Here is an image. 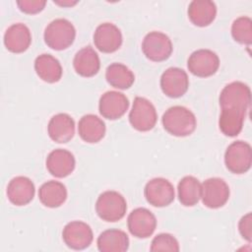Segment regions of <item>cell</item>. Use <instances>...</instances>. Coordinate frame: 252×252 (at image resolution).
<instances>
[{
  "label": "cell",
  "mask_w": 252,
  "mask_h": 252,
  "mask_svg": "<svg viewBox=\"0 0 252 252\" xmlns=\"http://www.w3.org/2000/svg\"><path fill=\"white\" fill-rule=\"evenodd\" d=\"M161 122L163 128L176 137H185L192 134L197 125L194 113L181 105H174L165 110Z\"/></svg>",
  "instance_id": "obj_1"
},
{
  "label": "cell",
  "mask_w": 252,
  "mask_h": 252,
  "mask_svg": "<svg viewBox=\"0 0 252 252\" xmlns=\"http://www.w3.org/2000/svg\"><path fill=\"white\" fill-rule=\"evenodd\" d=\"M44 41L54 50H64L75 40L76 30L73 24L64 18L50 22L44 30Z\"/></svg>",
  "instance_id": "obj_2"
},
{
  "label": "cell",
  "mask_w": 252,
  "mask_h": 252,
  "mask_svg": "<svg viewBox=\"0 0 252 252\" xmlns=\"http://www.w3.org/2000/svg\"><path fill=\"white\" fill-rule=\"evenodd\" d=\"M127 204L125 198L116 191H105L101 193L95 203L97 216L105 221H117L126 213Z\"/></svg>",
  "instance_id": "obj_3"
},
{
  "label": "cell",
  "mask_w": 252,
  "mask_h": 252,
  "mask_svg": "<svg viewBox=\"0 0 252 252\" xmlns=\"http://www.w3.org/2000/svg\"><path fill=\"white\" fill-rule=\"evenodd\" d=\"M251 102L249 87L239 81L226 85L220 92V104L221 109L231 108L247 111Z\"/></svg>",
  "instance_id": "obj_4"
},
{
  "label": "cell",
  "mask_w": 252,
  "mask_h": 252,
  "mask_svg": "<svg viewBox=\"0 0 252 252\" xmlns=\"http://www.w3.org/2000/svg\"><path fill=\"white\" fill-rule=\"evenodd\" d=\"M157 119L158 114L154 104L145 97H135L129 113V121L132 127L141 132L150 131L155 127Z\"/></svg>",
  "instance_id": "obj_5"
},
{
  "label": "cell",
  "mask_w": 252,
  "mask_h": 252,
  "mask_svg": "<svg viewBox=\"0 0 252 252\" xmlns=\"http://www.w3.org/2000/svg\"><path fill=\"white\" fill-rule=\"evenodd\" d=\"M224 162L226 168L232 173H245L251 167V146L248 143L240 140L231 143L225 151Z\"/></svg>",
  "instance_id": "obj_6"
},
{
  "label": "cell",
  "mask_w": 252,
  "mask_h": 252,
  "mask_svg": "<svg viewBox=\"0 0 252 252\" xmlns=\"http://www.w3.org/2000/svg\"><path fill=\"white\" fill-rule=\"evenodd\" d=\"M142 50L146 57L152 61H164L171 55L172 42L165 33L151 32L143 39Z\"/></svg>",
  "instance_id": "obj_7"
},
{
  "label": "cell",
  "mask_w": 252,
  "mask_h": 252,
  "mask_svg": "<svg viewBox=\"0 0 252 252\" xmlns=\"http://www.w3.org/2000/svg\"><path fill=\"white\" fill-rule=\"evenodd\" d=\"M201 198L206 207L211 209L220 208L229 198V187L221 178H208L202 184Z\"/></svg>",
  "instance_id": "obj_8"
},
{
  "label": "cell",
  "mask_w": 252,
  "mask_h": 252,
  "mask_svg": "<svg viewBox=\"0 0 252 252\" xmlns=\"http://www.w3.org/2000/svg\"><path fill=\"white\" fill-rule=\"evenodd\" d=\"M144 194L148 203L154 207L168 206L175 197L173 185L162 177H156L148 181Z\"/></svg>",
  "instance_id": "obj_9"
},
{
  "label": "cell",
  "mask_w": 252,
  "mask_h": 252,
  "mask_svg": "<svg viewBox=\"0 0 252 252\" xmlns=\"http://www.w3.org/2000/svg\"><path fill=\"white\" fill-rule=\"evenodd\" d=\"M220 66V58L210 49H198L191 53L187 67L189 71L198 77H210L214 75Z\"/></svg>",
  "instance_id": "obj_10"
},
{
  "label": "cell",
  "mask_w": 252,
  "mask_h": 252,
  "mask_svg": "<svg viewBox=\"0 0 252 252\" xmlns=\"http://www.w3.org/2000/svg\"><path fill=\"white\" fill-rule=\"evenodd\" d=\"M62 237L68 247L75 250H83L91 245L94 234L88 223L81 220H74L64 226Z\"/></svg>",
  "instance_id": "obj_11"
},
{
  "label": "cell",
  "mask_w": 252,
  "mask_h": 252,
  "mask_svg": "<svg viewBox=\"0 0 252 252\" xmlns=\"http://www.w3.org/2000/svg\"><path fill=\"white\" fill-rule=\"evenodd\" d=\"M127 224L132 235L138 238H147L154 233L157 227V219L150 210L137 208L129 214Z\"/></svg>",
  "instance_id": "obj_12"
},
{
  "label": "cell",
  "mask_w": 252,
  "mask_h": 252,
  "mask_svg": "<svg viewBox=\"0 0 252 252\" xmlns=\"http://www.w3.org/2000/svg\"><path fill=\"white\" fill-rule=\"evenodd\" d=\"M189 79L187 73L178 67L166 69L160 77V88L162 93L169 97L182 96L188 90Z\"/></svg>",
  "instance_id": "obj_13"
},
{
  "label": "cell",
  "mask_w": 252,
  "mask_h": 252,
  "mask_svg": "<svg viewBox=\"0 0 252 252\" xmlns=\"http://www.w3.org/2000/svg\"><path fill=\"white\" fill-rule=\"evenodd\" d=\"M129 100L126 95L116 91L104 93L98 102L99 113L106 119L116 120L122 117L128 110Z\"/></svg>",
  "instance_id": "obj_14"
},
{
  "label": "cell",
  "mask_w": 252,
  "mask_h": 252,
  "mask_svg": "<svg viewBox=\"0 0 252 252\" xmlns=\"http://www.w3.org/2000/svg\"><path fill=\"white\" fill-rule=\"evenodd\" d=\"M94 43L101 52H114L122 44V33L114 24H100L94 31Z\"/></svg>",
  "instance_id": "obj_15"
},
{
  "label": "cell",
  "mask_w": 252,
  "mask_h": 252,
  "mask_svg": "<svg viewBox=\"0 0 252 252\" xmlns=\"http://www.w3.org/2000/svg\"><path fill=\"white\" fill-rule=\"evenodd\" d=\"M46 168L55 177L68 176L75 168L76 160L73 154L64 149H56L46 158Z\"/></svg>",
  "instance_id": "obj_16"
},
{
  "label": "cell",
  "mask_w": 252,
  "mask_h": 252,
  "mask_svg": "<svg viewBox=\"0 0 252 252\" xmlns=\"http://www.w3.org/2000/svg\"><path fill=\"white\" fill-rule=\"evenodd\" d=\"M34 192V184L26 176H16L12 178L7 186L8 199L16 206L29 204L33 199Z\"/></svg>",
  "instance_id": "obj_17"
},
{
  "label": "cell",
  "mask_w": 252,
  "mask_h": 252,
  "mask_svg": "<svg viewBox=\"0 0 252 252\" xmlns=\"http://www.w3.org/2000/svg\"><path fill=\"white\" fill-rule=\"evenodd\" d=\"M31 42V31L26 25L22 23L13 24L5 32L4 44L6 48L11 52L22 53L29 48Z\"/></svg>",
  "instance_id": "obj_18"
},
{
  "label": "cell",
  "mask_w": 252,
  "mask_h": 252,
  "mask_svg": "<svg viewBox=\"0 0 252 252\" xmlns=\"http://www.w3.org/2000/svg\"><path fill=\"white\" fill-rule=\"evenodd\" d=\"M48 135L56 143H67L75 134L74 119L67 113H58L52 116L47 126Z\"/></svg>",
  "instance_id": "obj_19"
},
{
  "label": "cell",
  "mask_w": 252,
  "mask_h": 252,
  "mask_svg": "<svg viewBox=\"0 0 252 252\" xmlns=\"http://www.w3.org/2000/svg\"><path fill=\"white\" fill-rule=\"evenodd\" d=\"M73 66L75 71L82 77L94 76L100 67L97 53L91 46L80 49L74 56Z\"/></svg>",
  "instance_id": "obj_20"
},
{
  "label": "cell",
  "mask_w": 252,
  "mask_h": 252,
  "mask_svg": "<svg viewBox=\"0 0 252 252\" xmlns=\"http://www.w3.org/2000/svg\"><path fill=\"white\" fill-rule=\"evenodd\" d=\"M217 15V6L210 0H193L188 6V17L198 27H207Z\"/></svg>",
  "instance_id": "obj_21"
},
{
  "label": "cell",
  "mask_w": 252,
  "mask_h": 252,
  "mask_svg": "<svg viewBox=\"0 0 252 252\" xmlns=\"http://www.w3.org/2000/svg\"><path fill=\"white\" fill-rule=\"evenodd\" d=\"M96 244L101 252H124L129 247V237L123 230L110 228L99 234Z\"/></svg>",
  "instance_id": "obj_22"
},
{
  "label": "cell",
  "mask_w": 252,
  "mask_h": 252,
  "mask_svg": "<svg viewBox=\"0 0 252 252\" xmlns=\"http://www.w3.org/2000/svg\"><path fill=\"white\" fill-rule=\"evenodd\" d=\"M34 70L44 82L56 83L62 77V66L58 59L50 54H40L34 60Z\"/></svg>",
  "instance_id": "obj_23"
},
{
  "label": "cell",
  "mask_w": 252,
  "mask_h": 252,
  "mask_svg": "<svg viewBox=\"0 0 252 252\" xmlns=\"http://www.w3.org/2000/svg\"><path fill=\"white\" fill-rule=\"evenodd\" d=\"M80 137L87 143H97L105 134V124L94 114L84 115L78 124Z\"/></svg>",
  "instance_id": "obj_24"
},
{
  "label": "cell",
  "mask_w": 252,
  "mask_h": 252,
  "mask_svg": "<svg viewBox=\"0 0 252 252\" xmlns=\"http://www.w3.org/2000/svg\"><path fill=\"white\" fill-rule=\"evenodd\" d=\"M38 198L45 207L57 208L66 201L67 190L63 183L49 180L39 187Z\"/></svg>",
  "instance_id": "obj_25"
},
{
  "label": "cell",
  "mask_w": 252,
  "mask_h": 252,
  "mask_svg": "<svg viewBox=\"0 0 252 252\" xmlns=\"http://www.w3.org/2000/svg\"><path fill=\"white\" fill-rule=\"evenodd\" d=\"M246 112L247 111L231 108L221 109V113L219 119V126L220 131L228 137L237 136L242 130Z\"/></svg>",
  "instance_id": "obj_26"
},
{
  "label": "cell",
  "mask_w": 252,
  "mask_h": 252,
  "mask_svg": "<svg viewBox=\"0 0 252 252\" xmlns=\"http://www.w3.org/2000/svg\"><path fill=\"white\" fill-rule=\"evenodd\" d=\"M177 190L179 202L183 206L192 207L196 205L201 198L202 184L196 177L187 175L179 181Z\"/></svg>",
  "instance_id": "obj_27"
},
{
  "label": "cell",
  "mask_w": 252,
  "mask_h": 252,
  "mask_svg": "<svg viewBox=\"0 0 252 252\" xmlns=\"http://www.w3.org/2000/svg\"><path fill=\"white\" fill-rule=\"evenodd\" d=\"M105 78L110 86L120 90L129 89L135 81L134 73L121 63H112L107 66Z\"/></svg>",
  "instance_id": "obj_28"
},
{
  "label": "cell",
  "mask_w": 252,
  "mask_h": 252,
  "mask_svg": "<svg viewBox=\"0 0 252 252\" xmlns=\"http://www.w3.org/2000/svg\"><path fill=\"white\" fill-rule=\"evenodd\" d=\"M231 34L235 41L242 44L252 42V21L249 17H239L231 25Z\"/></svg>",
  "instance_id": "obj_29"
},
{
  "label": "cell",
  "mask_w": 252,
  "mask_h": 252,
  "mask_svg": "<svg viewBox=\"0 0 252 252\" xmlns=\"http://www.w3.org/2000/svg\"><path fill=\"white\" fill-rule=\"evenodd\" d=\"M151 251H179L177 239L169 233H159L152 240Z\"/></svg>",
  "instance_id": "obj_30"
},
{
  "label": "cell",
  "mask_w": 252,
  "mask_h": 252,
  "mask_svg": "<svg viewBox=\"0 0 252 252\" xmlns=\"http://www.w3.org/2000/svg\"><path fill=\"white\" fill-rule=\"evenodd\" d=\"M46 2L43 0H23L18 1L19 9L27 14H36L43 10Z\"/></svg>",
  "instance_id": "obj_31"
},
{
  "label": "cell",
  "mask_w": 252,
  "mask_h": 252,
  "mask_svg": "<svg viewBox=\"0 0 252 252\" xmlns=\"http://www.w3.org/2000/svg\"><path fill=\"white\" fill-rule=\"evenodd\" d=\"M252 219L251 213L243 216L238 222V229L243 238L247 241H251V233H252Z\"/></svg>",
  "instance_id": "obj_32"
},
{
  "label": "cell",
  "mask_w": 252,
  "mask_h": 252,
  "mask_svg": "<svg viewBox=\"0 0 252 252\" xmlns=\"http://www.w3.org/2000/svg\"><path fill=\"white\" fill-rule=\"evenodd\" d=\"M54 3L61 5V6H73L77 3V1H54Z\"/></svg>",
  "instance_id": "obj_33"
}]
</instances>
